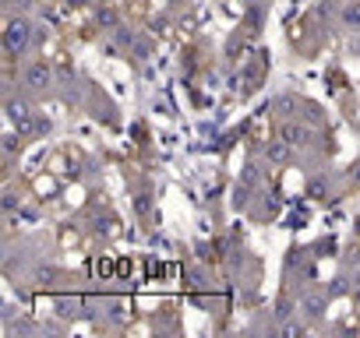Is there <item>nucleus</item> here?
I'll return each instance as SVG.
<instances>
[{"instance_id": "27", "label": "nucleus", "mask_w": 360, "mask_h": 338, "mask_svg": "<svg viewBox=\"0 0 360 338\" xmlns=\"http://www.w3.org/2000/svg\"><path fill=\"white\" fill-rule=\"evenodd\" d=\"M21 204H25L21 191H14V187H4V201H0V208H4V215H11V211H21Z\"/></svg>"}, {"instance_id": "9", "label": "nucleus", "mask_w": 360, "mask_h": 338, "mask_svg": "<svg viewBox=\"0 0 360 338\" xmlns=\"http://www.w3.org/2000/svg\"><path fill=\"white\" fill-rule=\"evenodd\" d=\"M205 50H201V43H188L184 50H180V71H184V78L188 81H194L205 67H208V60L201 56Z\"/></svg>"}, {"instance_id": "17", "label": "nucleus", "mask_w": 360, "mask_h": 338, "mask_svg": "<svg viewBox=\"0 0 360 338\" xmlns=\"http://www.w3.org/2000/svg\"><path fill=\"white\" fill-rule=\"evenodd\" d=\"M173 21H177V11L166 8V11H159V14H152V18L145 21V32L152 36V39H166L170 28H173Z\"/></svg>"}, {"instance_id": "33", "label": "nucleus", "mask_w": 360, "mask_h": 338, "mask_svg": "<svg viewBox=\"0 0 360 338\" xmlns=\"http://www.w3.org/2000/svg\"><path fill=\"white\" fill-rule=\"evenodd\" d=\"M180 4H184V0H166V8H170V11H177Z\"/></svg>"}, {"instance_id": "18", "label": "nucleus", "mask_w": 360, "mask_h": 338, "mask_svg": "<svg viewBox=\"0 0 360 338\" xmlns=\"http://www.w3.org/2000/svg\"><path fill=\"white\" fill-rule=\"evenodd\" d=\"M240 183H248V187H254V191H265V169H261V162L251 156V159H244V166H240V176H237Z\"/></svg>"}, {"instance_id": "20", "label": "nucleus", "mask_w": 360, "mask_h": 338, "mask_svg": "<svg viewBox=\"0 0 360 338\" xmlns=\"http://www.w3.org/2000/svg\"><path fill=\"white\" fill-rule=\"evenodd\" d=\"M25 145H28V138H25V134H18V131L11 127V131L4 134V145H0V151H4V166H11L14 159H21Z\"/></svg>"}, {"instance_id": "11", "label": "nucleus", "mask_w": 360, "mask_h": 338, "mask_svg": "<svg viewBox=\"0 0 360 338\" xmlns=\"http://www.w3.org/2000/svg\"><path fill=\"white\" fill-rule=\"evenodd\" d=\"M148 328H152V331H180V310H173V303H163V306H156V314L152 317H148Z\"/></svg>"}, {"instance_id": "2", "label": "nucleus", "mask_w": 360, "mask_h": 338, "mask_svg": "<svg viewBox=\"0 0 360 338\" xmlns=\"http://www.w3.org/2000/svg\"><path fill=\"white\" fill-rule=\"evenodd\" d=\"M18 81H21V88L28 92V96L39 103L43 96H50L53 85H57L53 60H46V56H28L25 64H18Z\"/></svg>"}, {"instance_id": "12", "label": "nucleus", "mask_w": 360, "mask_h": 338, "mask_svg": "<svg viewBox=\"0 0 360 338\" xmlns=\"http://www.w3.org/2000/svg\"><path fill=\"white\" fill-rule=\"evenodd\" d=\"M353 271H346V268H339L332 279H328V286H325V293H328V299H350V293H353Z\"/></svg>"}, {"instance_id": "26", "label": "nucleus", "mask_w": 360, "mask_h": 338, "mask_svg": "<svg viewBox=\"0 0 360 338\" xmlns=\"http://www.w3.org/2000/svg\"><path fill=\"white\" fill-rule=\"evenodd\" d=\"M39 0H4V14H32Z\"/></svg>"}, {"instance_id": "7", "label": "nucleus", "mask_w": 360, "mask_h": 338, "mask_svg": "<svg viewBox=\"0 0 360 338\" xmlns=\"http://www.w3.org/2000/svg\"><path fill=\"white\" fill-rule=\"evenodd\" d=\"M92 18H96V28H99V32L110 36L113 28L124 21V11H120L117 0H96V4H92Z\"/></svg>"}, {"instance_id": "29", "label": "nucleus", "mask_w": 360, "mask_h": 338, "mask_svg": "<svg viewBox=\"0 0 360 338\" xmlns=\"http://www.w3.org/2000/svg\"><path fill=\"white\" fill-rule=\"evenodd\" d=\"M343 180H346V187H350V191H360V156H357L350 166H346Z\"/></svg>"}, {"instance_id": "16", "label": "nucleus", "mask_w": 360, "mask_h": 338, "mask_svg": "<svg viewBox=\"0 0 360 338\" xmlns=\"http://www.w3.org/2000/svg\"><path fill=\"white\" fill-rule=\"evenodd\" d=\"M336 21H339L343 32L357 36V32H360V0H343V8H339Z\"/></svg>"}, {"instance_id": "30", "label": "nucleus", "mask_w": 360, "mask_h": 338, "mask_svg": "<svg viewBox=\"0 0 360 338\" xmlns=\"http://www.w3.org/2000/svg\"><path fill=\"white\" fill-rule=\"evenodd\" d=\"M60 4H64V11H88L96 0H60Z\"/></svg>"}, {"instance_id": "22", "label": "nucleus", "mask_w": 360, "mask_h": 338, "mask_svg": "<svg viewBox=\"0 0 360 338\" xmlns=\"http://www.w3.org/2000/svg\"><path fill=\"white\" fill-rule=\"evenodd\" d=\"M279 211H283V201H279L276 194H261V198H254V204H251V215H254V219H276Z\"/></svg>"}, {"instance_id": "13", "label": "nucleus", "mask_w": 360, "mask_h": 338, "mask_svg": "<svg viewBox=\"0 0 360 338\" xmlns=\"http://www.w3.org/2000/svg\"><path fill=\"white\" fill-rule=\"evenodd\" d=\"M141 28H145V25H134V21H120V25L113 28V32H110V39H113V43H117L120 50L128 53V50H131V46H134V43H138V39L145 36Z\"/></svg>"}, {"instance_id": "24", "label": "nucleus", "mask_w": 360, "mask_h": 338, "mask_svg": "<svg viewBox=\"0 0 360 338\" xmlns=\"http://www.w3.org/2000/svg\"><path fill=\"white\" fill-rule=\"evenodd\" d=\"M152 50H156V39L145 32V36H141V39H138V43H134L128 53H131V60H134V64H148V60H152Z\"/></svg>"}, {"instance_id": "32", "label": "nucleus", "mask_w": 360, "mask_h": 338, "mask_svg": "<svg viewBox=\"0 0 360 338\" xmlns=\"http://www.w3.org/2000/svg\"><path fill=\"white\" fill-rule=\"evenodd\" d=\"M350 233H353V236H357V240H360V211H357V215H353V222H350Z\"/></svg>"}, {"instance_id": "28", "label": "nucleus", "mask_w": 360, "mask_h": 338, "mask_svg": "<svg viewBox=\"0 0 360 338\" xmlns=\"http://www.w3.org/2000/svg\"><path fill=\"white\" fill-rule=\"evenodd\" d=\"M50 134H53V116L36 113V131H32V141H43V138H50Z\"/></svg>"}, {"instance_id": "31", "label": "nucleus", "mask_w": 360, "mask_h": 338, "mask_svg": "<svg viewBox=\"0 0 360 338\" xmlns=\"http://www.w3.org/2000/svg\"><path fill=\"white\" fill-rule=\"evenodd\" d=\"M350 56H353V60H360V32H357V36H350Z\"/></svg>"}, {"instance_id": "10", "label": "nucleus", "mask_w": 360, "mask_h": 338, "mask_svg": "<svg viewBox=\"0 0 360 338\" xmlns=\"http://www.w3.org/2000/svg\"><path fill=\"white\" fill-rule=\"evenodd\" d=\"M332 183H336V176H328V173H311L308 176V183H304V198L308 201H314V204H328L332 198Z\"/></svg>"}, {"instance_id": "4", "label": "nucleus", "mask_w": 360, "mask_h": 338, "mask_svg": "<svg viewBox=\"0 0 360 338\" xmlns=\"http://www.w3.org/2000/svg\"><path fill=\"white\" fill-rule=\"evenodd\" d=\"M328 306H332V299H328L325 289H318L314 282L300 289V317H304L311 328H321L325 314H328Z\"/></svg>"}, {"instance_id": "21", "label": "nucleus", "mask_w": 360, "mask_h": 338, "mask_svg": "<svg viewBox=\"0 0 360 338\" xmlns=\"http://www.w3.org/2000/svg\"><path fill=\"white\" fill-rule=\"evenodd\" d=\"M339 236L336 233H325V236H318L314 243H311V254L318 257V261H328V257H339Z\"/></svg>"}, {"instance_id": "23", "label": "nucleus", "mask_w": 360, "mask_h": 338, "mask_svg": "<svg viewBox=\"0 0 360 338\" xmlns=\"http://www.w3.org/2000/svg\"><path fill=\"white\" fill-rule=\"evenodd\" d=\"M254 194H258L254 187H248V183H240V180H237V183H233V194H230V208H233L237 215H240V211H251Z\"/></svg>"}, {"instance_id": "5", "label": "nucleus", "mask_w": 360, "mask_h": 338, "mask_svg": "<svg viewBox=\"0 0 360 338\" xmlns=\"http://www.w3.org/2000/svg\"><path fill=\"white\" fill-rule=\"evenodd\" d=\"M265 21H268V0H248V4H244V18H240V28H244L251 39H261Z\"/></svg>"}, {"instance_id": "19", "label": "nucleus", "mask_w": 360, "mask_h": 338, "mask_svg": "<svg viewBox=\"0 0 360 338\" xmlns=\"http://www.w3.org/2000/svg\"><path fill=\"white\" fill-rule=\"evenodd\" d=\"M300 120H304V124H311V127H328L325 106L314 103V99H308V96H304V103H300Z\"/></svg>"}, {"instance_id": "14", "label": "nucleus", "mask_w": 360, "mask_h": 338, "mask_svg": "<svg viewBox=\"0 0 360 338\" xmlns=\"http://www.w3.org/2000/svg\"><path fill=\"white\" fill-rule=\"evenodd\" d=\"M60 279H68V271L57 268V264H36L32 268V286L36 289H53Z\"/></svg>"}, {"instance_id": "1", "label": "nucleus", "mask_w": 360, "mask_h": 338, "mask_svg": "<svg viewBox=\"0 0 360 338\" xmlns=\"http://www.w3.org/2000/svg\"><path fill=\"white\" fill-rule=\"evenodd\" d=\"M39 25L32 14H4V64H25V56L36 50Z\"/></svg>"}, {"instance_id": "6", "label": "nucleus", "mask_w": 360, "mask_h": 338, "mask_svg": "<svg viewBox=\"0 0 360 338\" xmlns=\"http://www.w3.org/2000/svg\"><path fill=\"white\" fill-rule=\"evenodd\" d=\"M261 159H265L268 166H293V162H297V148H293L290 141H283V138H272V134H268V141L261 145Z\"/></svg>"}, {"instance_id": "15", "label": "nucleus", "mask_w": 360, "mask_h": 338, "mask_svg": "<svg viewBox=\"0 0 360 338\" xmlns=\"http://www.w3.org/2000/svg\"><path fill=\"white\" fill-rule=\"evenodd\" d=\"M131 211H134V219H148V215L156 211V191H152V183H145L138 194H131Z\"/></svg>"}, {"instance_id": "8", "label": "nucleus", "mask_w": 360, "mask_h": 338, "mask_svg": "<svg viewBox=\"0 0 360 338\" xmlns=\"http://www.w3.org/2000/svg\"><path fill=\"white\" fill-rule=\"evenodd\" d=\"M300 103H304V96L286 88V92H276L272 103H268V109L276 113V120H293V116H300Z\"/></svg>"}, {"instance_id": "3", "label": "nucleus", "mask_w": 360, "mask_h": 338, "mask_svg": "<svg viewBox=\"0 0 360 338\" xmlns=\"http://www.w3.org/2000/svg\"><path fill=\"white\" fill-rule=\"evenodd\" d=\"M237 78H240V99H251L254 92H261V85H265V78H268V50L265 46H258L244 64L237 67Z\"/></svg>"}, {"instance_id": "25", "label": "nucleus", "mask_w": 360, "mask_h": 338, "mask_svg": "<svg viewBox=\"0 0 360 338\" xmlns=\"http://www.w3.org/2000/svg\"><path fill=\"white\" fill-rule=\"evenodd\" d=\"M336 261H339V268H346V271H357V268H360V240H357V236H353L350 247H343V251H339V257H336Z\"/></svg>"}]
</instances>
